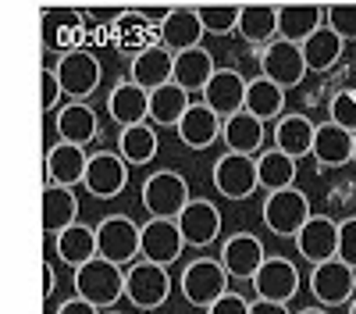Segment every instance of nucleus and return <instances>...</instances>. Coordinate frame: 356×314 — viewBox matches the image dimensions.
<instances>
[{
	"label": "nucleus",
	"instance_id": "obj_48",
	"mask_svg": "<svg viewBox=\"0 0 356 314\" xmlns=\"http://www.w3.org/2000/svg\"><path fill=\"white\" fill-rule=\"evenodd\" d=\"M349 314H356V297H353V304H349Z\"/></svg>",
	"mask_w": 356,
	"mask_h": 314
},
{
	"label": "nucleus",
	"instance_id": "obj_28",
	"mask_svg": "<svg viewBox=\"0 0 356 314\" xmlns=\"http://www.w3.org/2000/svg\"><path fill=\"white\" fill-rule=\"evenodd\" d=\"M189 107H193L189 90L178 86L175 79L157 86V90H150V122L161 125V129H178V122H182V114Z\"/></svg>",
	"mask_w": 356,
	"mask_h": 314
},
{
	"label": "nucleus",
	"instance_id": "obj_43",
	"mask_svg": "<svg viewBox=\"0 0 356 314\" xmlns=\"http://www.w3.org/2000/svg\"><path fill=\"white\" fill-rule=\"evenodd\" d=\"M57 314H100V307L97 304H89L86 297H72V300H65L61 307H57Z\"/></svg>",
	"mask_w": 356,
	"mask_h": 314
},
{
	"label": "nucleus",
	"instance_id": "obj_17",
	"mask_svg": "<svg viewBox=\"0 0 356 314\" xmlns=\"http://www.w3.org/2000/svg\"><path fill=\"white\" fill-rule=\"evenodd\" d=\"M107 114H111V122L118 125H139V122H150V90L132 79L125 82H118L114 90L107 93Z\"/></svg>",
	"mask_w": 356,
	"mask_h": 314
},
{
	"label": "nucleus",
	"instance_id": "obj_37",
	"mask_svg": "<svg viewBox=\"0 0 356 314\" xmlns=\"http://www.w3.org/2000/svg\"><path fill=\"white\" fill-rule=\"evenodd\" d=\"M239 18H243V8H228V4H207L200 8V22L211 36H232L239 33Z\"/></svg>",
	"mask_w": 356,
	"mask_h": 314
},
{
	"label": "nucleus",
	"instance_id": "obj_3",
	"mask_svg": "<svg viewBox=\"0 0 356 314\" xmlns=\"http://www.w3.org/2000/svg\"><path fill=\"white\" fill-rule=\"evenodd\" d=\"M264 225L271 228L275 236H300V228L310 221V196L303 193V189H296V186H289V189H275V193H267V200H264Z\"/></svg>",
	"mask_w": 356,
	"mask_h": 314
},
{
	"label": "nucleus",
	"instance_id": "obj_49",
	"mask_svg": "<svg viewBox=\"0 0 356 314\" xmlns=\"http://www.w3.org/2000/svg\"><path fill=\"white\" fill-rule=\"evenodd\" d=\"M114 314H118V311H114Z\"/></svg>",
	"mask_w": 356,
	"mask_h": 314
},
{
	"label": "nucleus",
	"instance_id": "obj_9",
	"mask_svg": "<svg viewBox=\"0 0 356 314\" xmlns=\"http://www.w3.org/2000/svg\"><path fill=\"white\" fill-rule=\"evenodd\" d=\"M257 186H260L257 182V157L225 150L214 161V189L225 200H246V196L257 193Z\"/></svg>",
	"mask_w": 356,
	"mask_h": 314
},
{
	"label": "nucleus",
	"instance_id": "obj_29",
	"mask_svg": "<svg viewBox=\"0 0 356 314\" xmlns=\"http://www.w3.org/2000/svg\"><path fill=\"white\" fill-rule=\"evenodd\" d=\"M324 25V8L317 4H282L278 8V36L289 43H307Z\"/></svg>",
	"mask_w": 356,
	"mask_h": 314
},
{
	"label": "nucleus",
	"instance_id": "obj_42",
	"mask_svg": "<svg viewBox=\"0 0 356 314\" xmlns=\"http://www.w3.org/2000/svg\"><path fill=\"white\" fill-rule=\"evenodd\" d=\"M207 314H250V300H243L239 293H225L207 307Z\"/></svg>",
	"mask_w": 356,
	"mask_h": 314
},
{
	"label": "nucleus",
	"instance_id": "obj_2",
	"mask_svg": "<svg viewBox=\"0 0 356 314\" xmlns=\"http://www.w3.org/2000/svg\"><path fill=\"white\" fill-rule=\"evenodd\" d=\"M97 246L100 257L114 265H136L143 257V225H136L129 214H107L97 221Z\"/></svg>",
	"mask_w": 356,
	"mask_h": 314
},
{
	"label": "nucleus",
	"instance_id": "obj_40",
	"mask_svg": "<svg viewBox=\"0 0 356 314\" xmlns=\"http://www.w3.org/2000/svg\"><path fill=\"white\" fill-rule=\"evenodd\" d=\"M339 257L349 268H356V218L339 221Z\"/></svg>",
	"mask_w": 356,
	"mask_h": 314
},
{
	"label": "nucleus",
	"instance_id": "obj_44",
	"mask_svg": "<svg viewBox=\"0 0 356 314\" xmlns=\"http://www.w3.org/2000/svg\"><path fill=\"white\" fill-rule=\"evenodd\" d=\"M250 314H289V304H278V300H253L250 304Z\"/></svg>",
	"mask_w": 356,
	"mask_h": 314
},
{
	"label": "nucleus",
	"instance_id": "obj_12",
	"mask_svg": "<svg viewBox=\"0 0 356 314\" xmlns=\"http://www.w3.org/2000/svg\"><path fill=\"white\" fill-rule=\"evenodd\" d=\"M100 75H104V68L89 50H72L57 61V79H61L65 93L72 100H86L100 86Z\"/></svg>",
	"mask_w": 356,
	"mask_h": 314
},
{
	"label": "nucleus",
	"instance_id": "obj_47",
	"mask_svg": "<svg viewBox=\"0 0 356 314\" xmlns=\"http://www.w3.org/2000/svg\"><path fill=\"white\" fill-rule=\"evenodd\" d=\"M353 164H356V132H353Z\"/></svg>",
	"mask_w": 356,
	"mask_h": 314
},
{
	"label": "nucleus",
	"instance_id": "obj_11",
	"mask_svg": "<svg viewBox=\"0 0 356 314\" xmlns=\"http://www.w3.org/2000/svg\"><path fill=\"white\" fill-rule=\"evenodd\" d=\"M250 282H253L260 300L289 304L296 293H300V272H296V265L285 261V257H264V265L257 268V275Z\"/></svg>",
	"mask_w": 356,
	"mask_h": 314
},
{
	"label": "nucleus",
	"instance_id": "obj_5",
	"mask_svg": "<svg viewBox=\"0 0 356 314\" xmlns=\"http://www.w3.org/2000/svg\"><path fill=\"white\" fill-rule=\"evenodd\" d=\"M310 293L321 307H342L356 297V268H349L342 257L310 265Z\"/></svg>",
	"mask_w": 356,
	"mask_h": 314
},
{
	"label": "nucleus",
	"instance_id": "obj_46",
	"mask_svg": "<svg viewBox=\"0 0 356 314\" xmlns=\"http://www.w3.org/2000/svg\"><path fill=\"white\" fill-rule=\"evenodd\" d=\"M296 314H328L324 307H307V311H296Z\"/></svg>",
	"mask_w": 356,
	"mask_h": 314
},
{
	"label": "nucleus",
	"instance_id": "obj_8",
	"mask_svg": "<svg viewBox=\"0 0 356 314\" xmlns=\"http://www.w3.org/2000/svg\"><path fill=\"white\" fill-rule=\"evenodd\" d=\"M307 57L300 43H289V40H271L260 50V75H267L271 82H278L282 90H292L307 79Z\"/></svg>",
	"mask_w": 356,
	"mask_h": 314
},
{
	"label": "nucleus",
	"instance_id": "obj_41",
	"mask_svg": "<svg viewBox=\"0 0 356 314\" xmlns=\"http://www.w3.org/2000/svg\"><path fill=\"white\" fill-rule=\"evenodd\" d=\"M40 82H43V111H54L57 107V97L65 93L61 79H57V68H43L40 72Z\"/></svg>",
	"mask_w": 356,
	"mask_h": 314
},
{
	"label": "nucleus",
	"instance_id": "obj_31",
	"mask_svg": "<svg viewBox=\"0 0 356 314\" xmlns=\"http://www.w3.org/2000/svg\"><path fill=\"white\" fill-rule=\"evenodd\" d=\"M54 243H57V257H61L68 268H82L86 261L100 257V246H97V225H82V221H75V225H68Z\"/></svg>",
	"mask_w": 356,
	"mask_h": 314
},
{
	"label": "nucleus",
	"instance_id": "obj_39",
	"mask_svg": "<svg viewBox=\"0 0 356 314\" xmlns=\"http://www.w3.org/2000/svg\"><path fill=\"white\" fill-rule=\"evenodd\" d=\"M328 114H332V122H339L342 129L356 132V97L353 93H335L328 100Z\"/></svg>",
	"mask_w": 356,
	"mask_h": 314
},
{
	"label": "nucleus",
	"instance_id": "obj_26",
	"mask_svg": "<svg viewBox=\"0 0 356 314\" xmlns=\"http://www.w3.org/2000/svg\"><path fill=\"white\" fill-rule=\"evenodd\" d=\"M97 132H100L97 111L89 107L86 100H72V104H65L61 111H57V139L86 147V143L97 139Z\"/></svg>",
	"mask_w": 356,
	"mask_h": 314
},
{
	"label": "nucleus",
	"instance_id": "obj_38",
	"mask_svg": "<svg viewBox=\"0 0 356 314\" xmlns=\"http://www.w3.org/2000/svg\"><path fill=\"white\" fill-rule=\"evenodd\" d=\"M324 22H328L346 43L356 40V4H332V8H324Z\"/></svg>",
	"mask_w": 356,
	"mask_h": 314
},
{
	"label": "nucleus",
	"instance_id": "obj_14",
	"mask_svg": "<svg viewBox=\"0 0 356 314\" xmlns=\"http://www.w3.org/2000/svg\"><path fill=\"white\" fill-rule=\"evenodd\" d=\"M296 250H300V257H307L310 265L339 257V221L328 218V214H310V221L300 228V236H296Z\"/></svg>",
	"mask_w": 356,
	"mask_h": 314
},
{
	"label": "nucleus",
	"instance_id": "obj_35",
	"mask_svg": "<svg viewBox=\"0 0 356 314\" xmlns=\"http://www.w3.org/2000/svg\"><path fill=\"white\" fill-rule=\"evenodd\" d=\"M157 132L150 122H139V125H125L122 136H118V154H122L129 164H150L157 157Z\"/></svg>",
	"mask_w": 356,
	"mask_h": 314
},
{
	"label": "nucleus",
	"instance_id": "obj_4",
	"mask_svg": "<svg viewBox=\"0 0 356 314\" xmlns=\"http://www.w3.org/2000/svg\"><path fill=\"white\" fill-rule=\"evenodd\" d=\"M228 278H232V275L225 272L221 261H214V257H200V261H193V265L182 272V278H178V290H182L186 304L207 311L218 297L228 293Z\"/></svg>",
	"mask_w": 356,
	"mask_h": 314
},
{
	"label": "nucleus",
	"instance_id": "obj_15",
	"mask_svg": "<svg viewBox=\"0 0 356 314\" xmlns=\"http://www.w3.org/2000/svg\"><path fill=\"white\" fill-rule=\"evenodd\" d=\"M178 221V228H182V236H186V246H196V250H203V246H211L218 236H221V211L211 204V200H189L186 204V211L175 218Z\"/></svg>",
	"mask_w": 356,
	"mask_h": 314
},
{
	"label": "nucleus",
	"instance_id": "obj_33",
	"mask_svg": "<svg viewBox=\"0 0 356 314\" xmlns=\"http://www.w3.org/2000/svg\"><path fill=\"white\" fill-rule=\"evenodd\" d=\"M285 93L289 90H282L278 82H271L267 75H257L246 86V111L257 114L260 122H278L285 114Z\"/></svg>",
	"mask_w": 356,
	"mask_h": 314
},
{
	"label": "nucleus",
	"instance_id": "obj_25",
	"mask_svg": "<svg viewBox=\"0 0 356 314\" xmlns=\"http://www.w3.org/2000/svg\"><path fill=\"white\" fill-rule=\"evenodd\" d=\"M75 221H79V200H75L72 186L47 182V189H43V233L50 240H57Z\"/></svg>",
	"mask_w": 356,
	"mask_h": 314
},
{
	"label": "nucleus",
	"instance_id": "obj_6",
	"mask_svg": "<svg viewBox=\"0 0 356 314\" xmlns=\"http://www.w3.org/2000/svg\"><path fill=\"white\" fill-rule=\"evenodd\" d=\"M125 297L132 300V307L139 311H157L168 297H171V275H168V265H157V261H136L129 272H125Z\"/></svg>",
	"mask_w": 356,
	"mask_h": 314
},
{
	"label": "nucleus",
	"instance_id": "obj_16",
	"mask_svg": "<svg viewBox=\"0 0 356 314\" xmlns=\"http://www.w3.org/2000/svg\"><path fill=\"white\" fill-rule=\"evenodd\" d=\"M246 86H250V82L235 72V68H218V72L211 75V82L203 86L200 100L211 107V111H218L221 118H228V114H235V111L246 107Z\"/></svg>",
	"mask_w": 356,
	"mask_h": 314
},
{
	"label": "nucleus",
	"instance_id": "obj_7",
	"mask_svg": "<svg viewBox=\"0 0 356 314\" xmlns=\"http://www.w3.org/2000/svg\"><path fill=\"white\" fill-rule=\"evenodd\" d=\"M189 182L178 171H154L143 182V207L150 211V218H178L189 204Z\"/></svg>",
	"mask_w": 356,
	"mask_h": 314
},
{
	"label": "nucleus",
	"instance_id": "obj_21",
	"mask_svg": "<svg viewBox=\"0 0 356 314\" xmlns=\"http://www.w3.org/2000/svg\"><path fill=\"white\" fill-rule=\"evenodd\" d=\"M221 122H225L221 114L211 111V107L200 100V104H193L182 114V122H178L175 132H178V139H182L189 150H207L214 139H221Z\"/></svg>",
	"mask_w": 356,
	"mask_h": 314
},
{
	"label": "nucleus",
	"instance_id": "obj_20",
	"mask_svg": "<svg viewBox=\"0 0 356 314\" xmlns=\"http://www.w3.org/2000/svg\"><path fill=\"white\" fill-rule=\"evenodd\" d=\"M207 36V29L200 22V11H189V8H175L161 18L157 25V43H164L168 50H189V47H200V40Z\"/></svg>",
	"mask_w": 356,
	"mask_h": 314
},
{
	"label": "nucleus",
	"instance_id": "obj_19",
	"mask_svg": "<svg viewBox=\"0 0 356 314\" xmlns=\"http://www.w3.org/2000/svg\"><path fill=\"white\" fill-rule=\"evenodd\" d=\"M264 243L253 236V233H235L221 243V257L218 261L225 265V272L232 278H253L257 268L264 265Z\"/></svg>",
	"mask_w": 356,
	"mask_h": 314
},
{
	"label": "nucleus",
	"instance_id": "obj_30",
	"mask_svg": "<svg viewBox=\"0 0 356 314\" xmlns=\"http://www.w3.org/2000/svg\"><path fill=\"white\" fill-rule=\"evenodd\" d=\"M314 132H317V125L307 114H282L275 122V147L300 161V157L314 154Z\"/></svg>",
	"mask_w": 356,
	"mask_h": 314
},
{
	"label": "nucleus",
	"instance_id": "obj_45",
	"mask_svg": "<svg viewBox=\"0 0 356 314\" xmlns=\"http://www.w3.org/2000/svg\"><path fill=\"white\" fill-rule=\"evenodd\" d=\"M54 285H57V278H54V265L43 261V300L54 297Z\"/></svg>",
	"mask_w": 356,
	"mask_h": 314
},
{
	"label": "nucleus",
	"instance_id": "obj_22",
	"mask_svg": "<svg viewBox=\"0 0 356 314\" xmlns=\"http://www.w3.org/2000/svg\"><path fill=\"white\" fill-rule=\"evenodd\" d=\"M314 161L321 168H346L353 161V132L339 122H321L314 132Z\"/></svg>",
	"mask_w": 356,
	"mask_h": 314
},
{
	"label": "nucleus",
	"instance_id": "obj_27",
	"mask_svg": "<svg viewBox=\"0 0 356 314\" xmlns=\"http://www.w3.org/2000/svg\"><path fill=\"white\" fill-rule=\"evenodd\" d=\"M214 72H218L214 54L207 50L203 43L175 54V82H178V86H186L189 93H203V86L211 82Z\"/></svg>",
	"mask_w": 356,
	"mask_h": 314
},
{
	"label": "nucleus",
	"instance_id": "obj_24",
	"mask_svg": "<svg viewBox=\"0 0 356 314\" xmlns=\"http://www.w3.org/2000/svg\"><path fill=\"white\" fill-rule=\"evenodd\" d=\"M221 139H225V147H228V150L257 157L260 147H264V122L257 118V114H250V111L243 107V111L228 114V118L221 122Z\"/></svg>",
	"mask_w": 356,
	"mask_h": 314
},
{
	"label": "nucleus",
	"instance_id": "obj_1",
	"mask_svg": "<svg viewBox=\"0 0 356 314\" xmlns=\"http://www.w3.org/2000/svg\"><path fill=\"white\" fill-rule=\"evenodd\" d=\"M75 293L86 297L89 304H97L100 311L114 307L118 300L125 297V272H122V265L107 261V257L86 261L82 268H75Z\"/></svg>",
	"mask_w": 356,
	"mask_h": 314
},
{
	"label": "nucleus",
	"instance_id": "obj_36",
	"mask_svg": "<svg viewBox=\"0 0 356 314\" xmlns=\"http://www.w3.org/2000/svg\"><path fill=\"white\" fill-rule=\"evenodd\" d=\"M239 36L253 47H267L278 36V8L271 4H257V8H243L239 18Z\"/></svg>",
	"mask_w": 356,
	"mask_h": 314
},
{
	"label": "nucleus",
	"instance_id": "obj_23",
	"mask_svg": "<svg viewBox=\"0 0 356 314\" xmlns=\"http://www.w3.org/2000/svg\"><path fill=\"white\" fill-rule=\"evenodd\" d=\"M175 79V50H168L164 43L143 47L132 57V82L146 86V90H157V86Z\"/></svg>",
	"mask_w": 356,
	"mask_h": 314
},
{
	"label": "nucleus",
	"instance_id": "obj_13",
	"mask_svg": "<svg viewBox=\"0 0 356 314\" xmlns=\"http://www.w3.org/2000/svg\"><path fill=\"white\" fill-rule=\"evenodd\" d=\"M186 236L178 228L175 218H150L143 221V257L146 261H157V265H175L182 257Z\"/></svg>",
	"mask_w": 356,
	"mask_h": 314
},
{
	"label": "nucleus",
	"instance_id": "obj_18",
	"mask_svg": "<svg viewBox=\"0 0 356 314\" xmlns=\"http://www.w3.org/2000/svg\"><path fill=\"white\" fill-rule=\"evenodd\" d=\"M86 168H89V157H86V147L79 143H50L47 147V182L54 186H79L86 182Z\"/></svg>",
	"mask_w": 356,
	"mask_h": 314
},
{
	"label": "nucleus",
	"instance_id": "obj_10",
	"mask_svg": "<svg viewBox=\"0 0 356 314\" xmlns=\"http://www.w3.org/2000/svg\"><path fill=\"white\" fill-rule=\"evenodd\" d=\"M82 186L97 200H114L129 186V161L122 154H114V150L89 154V168H86V182Z\"/></svg>",
	"mask_w": 356,
	"mask_h": 314
},
{
	"label": "nucleus",
	"instance_id": "obj_34",
	"mask_svg": "<svg viewBox=\"0 0 356 314\" xmlns=\"http://www.w3.org/2000/svg\"><path fill=\"white\" fill-rule=\"evenodd\" d=\"M303 47V57H307V68L310 72H328V68H335L339 65V57H342V47H346V40L335 33V29L324 22L317 33L307 40V43H300Z\"/></svg>",
	"mask_w": 356,
	"mask_h": 314
},
{
	"label": "nucleus",
	"instance_id": "obj_32",
	"mask_svg": "<svg viewBox=\"0 0 356 314\" xmlns=\"http://www.w3.org/2000/svg\"><path fill=\"white\" fill-rule=\"evenodd\" d=\"M296 175H300L296 157H289L285 150L271 147V150L257 154V182H260V189H267V193L289 189V186H296Z\"/></svg>",
	"mask_w": 356,
	"mask_h": 314
}]
</instances>
